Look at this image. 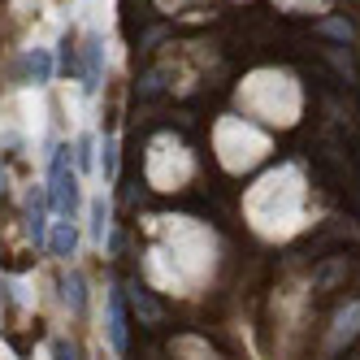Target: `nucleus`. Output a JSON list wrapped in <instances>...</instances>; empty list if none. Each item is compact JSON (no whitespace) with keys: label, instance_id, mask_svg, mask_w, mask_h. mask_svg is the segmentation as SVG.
I'll use <instances>...</instances> for the list:
<instances>
[{"label":"nucleus","instance_id":"f8f14e48","mask_svg":"<svg viewBox=\"0 0 360 360\" xmlns=\"http://www.w3.org/2000/svg\"><path fill=\"white\" fill-rule=\"evenodd\" d=\"M0 191H5V169H0Z\"/></svg>","mask_w":360,"mask_h":360},{"label":"nucleus","instance_id":"39448f33","mask_svg":"<svg viewBox=\"0 0 360 360\" xmlns=\"http://www.w3.org/2000/svg\"><path fill=\"white\" fill-rule=\"evenodd\" d=\"M27 226H31V239L48 243V195H31V209H27Z\"/></svg>","mask_w":360,"mask_h":360},{"label":"nucleus","instance_id":"7ed1b4c3","mask_svg":"<svg viewBox=\"0 0 360 360\" xmlns=\"http://www.w3.org/2000/svg\"><path fill=\"white\" fill-rule=\"evenodd\" d=\"M48 79H53V57H48V48H31V53L22 57V83L44 87Z\"/></svg>","mask_w":360,"mask_h":360},{"label":"nucleus","instance_id":"9d476101","mask_svg":"<svg viewBox=\"0 0 360 360\" xmlns=\"http://www.w3.org/2000/svg\"><path fill=\"white\" fill-rule=\"evenodd\" d=\"M105 221H109V204L105 200H91V235L105 239Z\"/></svg>","mask_w":360,"mask_h":360},{"label":"nucleus","instance_id":"f257e3e1","mask_svg":"<svg viewBox=\"0 0 360 360\" xmlns=\"http://www.w3.org/2000/svg\"><path fill=\"white\" fill-rule=\"evenodd\" d=\"M48 204H53L61 217H74V209H79V174H74V165H70V148H57V152H53Z\"/></svg>","mask_w":360,"mask_h":360},{"label":"nucleus","instance_id":"f03ea898","mask_svg":"<svg viewBox=\"0 0 360 360\" xmlns=\"http://www.w3.org/2000/svg\"><path fill=\"white\" fill-rule=\"evenodd\" d=\"M100 79H105V39L87 35V44H83V87L96 91Z\"/></svg>","mask_w":360,"mask_h":360},{"label":"nucleus","instance_id":"423d86ee","mask_svg":"<svg viewBox=\"0 0 360 360\" xmlns=\"http://www.w3.org/2000/svg\"><path fill=\"white\" fill-rule=\"evenodd\" d=\"M109 343H113V352L126 347V308H122V295L117 291L109 295Z\"/></svg>","mask_w":360,"mask_h":360},{"label":"nucleus","instance_id":"6e6552de","mask_svg":"<svg viewBox=\"0 0 360 360\" xmlns=\"http://www.w3.org/2000/svg\"><path fill=\"white\" fill-rule=\"evenodd\" d=\"M100 174H105V183H113V178H117V139L113 135L100 143Z\"/></svg>","mask_w":360,"mask_h":360},{"label":"nucleus","instance_id":"1a4fd4ad","mask_svg":"<svg viewBox=\"0 0 360 360\" xmlns=\"http://www.w3.org/2000/svg\"><path fill=\"white\" fill-rule=\"evenodd\" d=\"M91 152H96V139L91 135H79V143H74V165L91 169Z\"/></svg>","mask_w":360,"mask_h":360},{"label":"nucleus","instance_id":"20e7f679","mask_svg":"<svg viewBox=\"0 0 360 360\" xmlns=\"http://www.w3.org/2000/svg\"><path fill=\"white\" fill-rule=\"evenodd\" d=\"M74 248H79V230H74V221H70V217H61L53 230H48V252L61 256V261H70Z\"/></svg>","mask_w":360,"mask_h":360},{"label":"nucleus","instance_id":"9b49d317","mask_svg":"<svg viewBox=\"0 0 360 360\" xmlns=\"http://www.w3.org/2000/svg\"><path fill=\"white\" fill-rule=\"evenodd\" d=\"M53 356H57V360H74L79 352H74V347H70L65 339H57V343H53Z\"/></svg>","mask_w":360,"mask_h":360},{"label":"nucleus","instance_id":"0eeeda50","mask_svg":"<svg viewBox=\"0 0 360 360\" xmlns=\"http://www.w3.org/2000/svg\"><path fill=\"white\" fill-rule=\"evenodd\" d=\"M61 291H65V304L74 308V313H83V308H87V282H83V274H70L61 282Z\"/></svg>","mask_w":360,"mask_h":360}]
</instances>
